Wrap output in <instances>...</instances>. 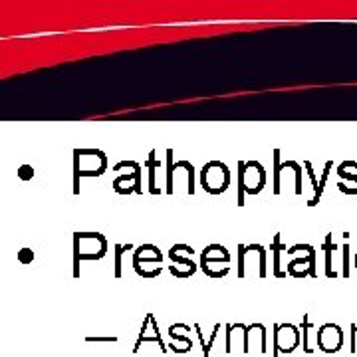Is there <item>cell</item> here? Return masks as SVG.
Segmentation results:
<instances>
[{
    "label": "cell",
    "instance_id": "1",
    "mask_svg": "<svg viewBox=\"0 0 357 357\" xmlns=\"http://www.w3.org/2000/svg\"><path fill=\"white\" fill-rule=\"evenodd\" d=\"M108 169V157L99 149H74V195L80 193L81 177H99Z\"/></svg>",
    "mask_w": 357,
    "mask_h": 357
},
{
    "label": "cell",
    "instance_id": "2",
    "mask_svg": "<svg viewBox=\"0 0 357 357\" xmlns=\"http://www.w3.org/2000/svg\"><path fill=\"white\" fill-rule=\"evenodd\" d=\"M108 252V241L99 232L74 234V276H80L81 260H101Z\"/></svg>",
    "mask_w": 357,
    "mask_h": 357
},
{
    "label": "cell",
    "instance_id": "3",
    "mask_svg": "<svg viewBox=\"0 0 357 357\" xmlns=\"http://www.w3.org/2000/svg\"><path fill=\"white\" fill-rule=\"evenodd\" d=\"M266 185V171L258 161L238 163V207L244 205V195H258Z\"/></svg>",
    "mask_w": 357,
    "mask_h": 357
},
{
    "label": "cell",
    "instance_id": "4",
    "mask_svg": "<svg viewBox=\"0 0 357 357\" xmlns=\"http://www.w3.org/2000/svg\"><path fill=\"white\" fill-rule=\"evenodd\" d=\"M161 250L153 244H141L133 252V268L139 276L155 278L161 274Z\"/></svg>",
    "mask_w": 357,
    "mask_h": 357
},
{
    "label": "cell",
    "instance_id": "5",
    "mask_svg": "<svg viewBox=\"0 0 357 357\" xmlns=\"http://www.w3.org/2000/svg\"><path fill=\"white\" fill-rule=\"evenodd\" d=\"M230 254L223 244H211L201 254V268L207 276L223 278L230 272Z\"/></svg>",
    "mask_w": 357,
    "mask_h": 357
},
{
    "label": "cell",
    "instance_id": "6",
    "mask_svg": "<svg viewBox=\"0 0 357 357\" xmlns=\"http://www.w3.org/2000/svg\"><path fill=\"white\" fill-rule=\"evenodd\" d=\"M201 185L207 193L221 195L225 193L230 185V171L223 161L207 163L201 171Z\"/></svg>",
    "mask_w": 357,
    "mask_h": 357
},
{
    "label": "cell",
    "instance_id": "7",
    "mask_svg": "<svg viewBox=\"0 0 357 357\" xmlns=\"http://www.w3.org/2000/svg\"><path fill=\"white\" fill-rule=\"evenodd\" d=\"M298 345H300V329L296 325H274V357H278V354H292Z\"/></svg>",
    "mask_w": 357,
    "mask_h": 357
},
{
    "label": "cell",
    "instance_id": "8",
    "mask_svg": "<svg viewBox=\"0 0 357 357\" xmlns=\"http://www.w3.org/2000/svg\"><path fill=\"white\" fill-rule=\"evenodd\" d=\"M316 345L324 351V354H336L340 351L343 345V332L340 325L324 324L316 332Z\"/></svg>",
    "mask_w": 357,
    "mask_h": 357
},
{
    "label": "cell",
    "instance_id": "9",
    "mask_svg": "<svg viewBox=\"0 0 357 357\" xmlns=\"http://www.w3.org/2000/svg\"><path fill=\"white\" fill-rule=\"evenodd\" d=\"M151 329H153V334H147L149 329H147V324H145V322H143V327H141V334H139V338H137V343H135V347H133V351H135V354L139 351L141 343H147V341H157V343L161 345L163 351L167 349V347L163 345L161 334H159V327H157V322H155V318H153V322H151Z\"/></svg>",
    "mask_w": 357,
    "mask_h": 357
},
{
    "label": "cell",
    "instance_id": "10",
    "mask_svg": "<svg viewBox=\"0 0 357 357\" xmlns=\"http://www.w3.org/2000/svg\"><path fill=\"white\" fill-rule=\"evenodd\" d=\"M145 167H149L151 171H149V193H153V195H159L161 191L157 189V185H155V171H157V167H159V161L155 159V149H151V153H149V159L145 161Z\"/></svg>",
    "mask_w": 357,
    "mask_h": 357
},
{
    "label": "cell",
    "instance_id": "11",
    "mask_svg": "<svg viewBox=\"0 0 357 357\" xmlns=\"http://www.w3.org/2000/svg\"><path fill=\"white\" fill-rule=\"evenodd\" d=\"M325 276L327 278H336V270H334V262H332V252L336 250V244L332 241V234H327V238H325Z\"/></svg>",
    "mask_w": 357,
    "mask_h": 357
},
{
    "label": "cell",
    "instance_id": "12",
    "mask_svg": "<svg viewBox=\"0 0 357 357\" xmlns=\"http://www.w3.org/2000/svg\"><path fill=\"white\" fill-rule=\"evenodd\" d=\"M332 167H334V161H327L325 163V169L324 173H322V177H320V185H318V191H316V195L312 196V201L308 203V207H316L318 203H320V198L324 195V189H325V181L329 177V171H332Z\"/></svg>",
    "mask_w": 357,
    "mask_h": 357
},
{
    "label": "cell",
    "instance_id": "13",
    "mask_svg": "<svg viewBox=\"0 0 357 357\" xmlns=\"http://www.w3.org/2000/svg\"><path fill=\"white\" fill-rule=\"evenodd\" d=\"M169 258L173 260V264H178V266H183V268H185V270H187V272H189L191 276H193V274L196 272L195 262H193L191 258H183V256L178 254L175 248H171V250H169ZM178 266H177V268H178Z\"/></svg>",
    "mask_w": 357,
    "mask_h": 357
},
{
    "label": "cell",
    "instance_id": "14",
    "mask_svg": "<svg viewBox=\"0 0 357 357\" xmlns=\"http://www.w3.org/2000/svg\"><path fill=\"white\" fill-rule=\"evenodd\" d=\"M314 327L309 324V318L308 314L304 316V320H302V347H304V351L306 354H314V347H312V343H309V332H312Z\"/></svg>",
    "mask_w": 357,
    "mask_h": 357
},
{
    "label": "cell",
    "instance_id": "15",
    "mask_svg": "<svg viewBox=\"0 0 357 357\" xmlns=\"http://www.w3.org/2000/svg\"><path fill=\"white\" fill-rule=\"evenodd\" d=\"M196 334H198V340H201V343H203V357H209V354H211L212 349V343H214V340H216V336H218V329H221V324L214 325V329H212V336L211 340H209V343L205 341V338H203V332H201V327L198 325H195Z\"/></svg>",
    "mask_w": 357,
    "mask_h": 357
},
{
    "label": "cell",
    "instance_id": "16",
    "mask_svg": "<svg viewBox=\"0 0 357 357\" xmlns=\"http://www.w3.org/2000/svg\"><path fill=\"white\" fill-rule=\"evenodd\" d=\"M272 248H274V276L278 278H286V272H282L280 270V252L282 250H286L282 244H280V236H274V244H272Z\"/></svg>",
    "mask_w": 357,
    "mask_h": 357
},
{
    "label": "cell",
    "instance_id": "17",
    "mask_svg": "<svg viewBox=\"0 0 357 357\" xmlns=\"http://www.w3.org/2000/svg\"><path fill=\"white\" fill-rule=\"evenodd\" d=\"M284 169H294L296 173V195H302V165H298L296 161L282 163Z\"/></svg>",
    "mask_w": 357,
    "mask_h": 357
},
{
    "label": "cell",
    "instance_id": "18",
    "mask_svg": "<svg viewBox=\"0 0 357 357\" xmlns=\"http://www.w3.org/2000/svg\"><path fill=\"white\" fill-rule=\"evenodd\" d=\"M167 193H173V173H175V163H173V149H167Z\"/></svg>",
    "mask_w": 357,
    "mask_h": 357
},
{
    "label": "cell",
    "instance_id": "19",
    "mask_svg": "<svg viewBox=\"0 0 357 357\" xmlns=\"http://www.w3.org/2000/svg\"><path fill=\"white\" fill-rule=\"evenodd\" d=\"M131 248V244H115V278H121V254Z\"/></svg>",
    "mask_w": 357,
    "mask_h": 357
},
{
    "label": "cell",
    "instance_id": "20",
    "mask_svg": "<svg viewBox=\"0 0 357 357\" xmlns=\"http://www.w3.org/2000/svg\"><path fill=\"white\" fill-rule=\"evenodd\" d=\"M280 173H282L280 149H274V195H280Z\"/></svg>",
    "mask_w": 357,
    "mask_h": 357
},
{
    "label": "cell",
    "instance_id": "21",
    "mask_svg": "<svg viewBox=\"0 0 357 357\" xmlns=\"http://www.w3.org/2000/svg\"><path fill=\"white\" fill-rule=\"evenodd\" d=\"M343 278H349V244H343Z\"/></svg>",
    "mask_w": 357,
    "mask_h": 357
},
{
    "label": "cell",
    "instance_id": "22",
    "mask_svg": "<svg viewBox=\"0 0 357 357\" xmlns=\"http://www.w3.org/2000/svg\"><path fill=\"white\" fill-rule=\"evenodd\" d=\"M18 177L22 178V181H28V178L34 177V169L30 165H22L20 167V171H18Z\"/></svg>",
    "mask_w": 357,
    "mask_h": 357
},
{
    "label": "cell",
    "instance_id": "23",
    "mask_svg": "<svg viewBox=\"0 0 357 357\" xmlns=\"http://www.w3.org/2000/svg\"><path fill=\"white\" fill-rule=\"evenodd\" d=\"M18 260H20L22 264H28V262H32L34 260V252L30 248H22L20 254H18Z\"/></svg>",
    "mask_w": 357,
    "mask_h": 357
},
{
    "label": "cell",
    "instance_id": "24",
    "mask_svg": "<svg viewBox=\"0 0 357 357\" xmlns=\"http://www.w3.org/2000/svg\"><path fill=\"white\" fill-rule=\"evenodd\" d=\"M88 341H115V338H88Z\"/></svg>",
    "mask_w": 357,
    "mask_h": 357
},
{
    "label": "cell",
    "instance_id": "25",
    "mask_svg": "<svg viewBox=\"0 0 357 357\" xmlns=\"http://www.w3.org/2000/svg\"><path fill=\"white\" fill-rule=\"evenodd\" d=\"M356 268H357V254H356Z\"/></svg>",
    "mask_w": 357,
    "mask_h": 357
}]
</instances>
